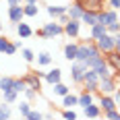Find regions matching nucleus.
<instances>
[{
    "mask_svg": "<svg viewBox=\"0 0 120 120\" xmlns=\"http://www.w3.org/2000/svg\"><path fill=\"white\" fill-rule=\"evenodd\" d=\"M64 33V25H60L56 19L54 21H50V23H46L39 31H37V35L44 37V39H54V37H58Z\"/></svg>",
    "mask_w": 120,
    "mask_h": 120,
    "instance_id": "f257e3e1",
    "label": "nucleus"
},
{
    "mask_svg": "<svg viewBox=\"0 0 120 120\" xmlns=\"http://www.w3.org/2000/svg\"><path fill=\"white\" fill-rule=\"evenodd\" d=\"M97 87H99V77H97L95 68H87V71H85V77H83V89L95 93Z\"/></svg>",
    "mask_w": 120,
    "mask_h": 120,
    "instance_id": "f03ea898",
    "label": "nucleus"
},
{
    "mask_svg": "<svg viewBox=\"0 0 120 120\" xmlns=\"http://www.w3.org/2000/svg\"><path fill=\"white\" fill-rule=\"evenodd\" d=\"M89 66L85 64L83 60H72L71 64V79L75 83H83V77H85V71H87Z\"/></svg>",
    "mask_w": 120,
    "mask_h": 120,
    "instance_id": "7ed1b4c3",
    "label": "nucleus"
},
{
    "mask_svg": "<svg viewBox=\"0 0 120 120\" xmlns=\"http://www.w3.org/2000/svg\"><path fill=\"white\" fill-rule=\"evenodd\" d=\"M95 46L99 48L101 54L112 52V50H114V35H112V33H104L101 37H97V39H95Z\"/></svg>",
    "mask_w": 120,
    "mask_h": 120,
    "instance_id": "20e7f679",
    "label": "nucleus"
},
{
    "mask_svg": "<svg viewBox=\"0 0 120 120\" xmlns=\"http://www.w3.org/2000/svg\"><path fill=\"white\" fill-rule=\"evenodd\" d=\"M116 89H118V85H116V77L99 79V87H97V91H99V93H104V95H112Z\"/></svg>",
    "mask_w": 120,
    "mask_h": 120,
    "instance_id": "39448f33",
    "label": "nucleus"
},
{
    "mask_svg": "<svg viewBox=\"0 0 120 120\" xmlns=\"http://www.w3.org/2000/svg\"><path fill=\"white\" fill-rule=\"evenodd\" d=\"M81 33V19H71L68 23H64V35L68 39H77Z\"/></svg>",
    "mask_w": 120,
    "mask_h": 120,
    "instance_id": "423d86ee",
    "label": "nucleus"
},
{
    "mask_svg": "<svg viewBox=\"0 0 120 120\" xmlns=\"http://www.w3.org/2000/svg\"><path fill=\"white\" fill-rule=\"evenodd\" d=\"M116 21H118V11H116V8H108V11H97V23L110 25V23H116Z\"/></svg>",
    "mask_w": 120,
    "mask_h": 120,
    "instance_id": "0eeeda50",
    "label": "nucleus"
},
{
    "mask_svg": "<svg viewBox=\"0 0 120 120\" xmlns=\"http://www.w3.org/2000/svg\"><path fill=\"white\" fill-rule=\"evenodd\" d=\"M8 19L11 23H21L25 19V11L21 4H15V6H8Z\"/></svg>",
    "mask_w": 120,
    "mask_h": 120,
    "instance_id": "6e6552de",
    "label": "nucleus"
},
{
    "mask_svg": "<svg viewBox=\"0 0 120 120\" xmlns=\"http://www.w3.org/2000/svg\"><path fill=\"white\" fill-rule=\"evenodd\" d=\"M85 8H87V6H85L83 2H79V0H75V2H72L71 6H68V17H71V19H81V17H83V12H85Z\"/></svg>",
    "mask_w": 120,
    "mask_h": 120,
    "instance_id": "1a4fd4ad",
    "label": "nucleus"
},
{
    "mask_svg": "<svg viewBox=\"0 0 120 120\" xmlns=\"http://www.w3.org/2000/svg\"><path fill=\"white\" fill-rule=\"evenodd\" d=\"M106 56V62L110 64V68L114 72L120 71V52H116V50H112V52H108V54H104Z\"/></svg>",
    "mask_w": 120,
    "mask_h": 120,
    "instance_id": "9d476101",
    "label": "nucleus"
},
{
    "mask_svg": "<svg viewBox=\"0 0 120 120\" xmlns=\"http://www.w3.org/2000/svg\"><path fill=\"white\" fill-rule=\"evenodd\" d=\"M99 106H101V112H108V110L118 108V104H116L114 95H104V93H101V97H99Z\"/></svg>",
    "mask_w": 120,
    "mask_h": 120,
    "instance_id": "9b49d317",
    "label": "nucleus"
},
{
    "mask_svg": "<svg viewBox=\"0 0 120 120\" xmlns=\"http://www.w3.org/2000/svg\"><path fill=\"white\" fill-rule=\"evenodd\" d=\"M83 116L85 118H99V116H101V106H97L95 101L89 104V106H85L83 108Z\"/></svg>",
    "mask_w": 120,
    "mask_h": 120,
    "instance_id": "f8f14e48",
    "label": "nucleus"
},
{
    "mask_svg": "<svg viewBox=\"0 0 120 120\" xmlns=\"http://www.w3.org/2000/svg\"><path fill=\"white\" fill-rule=\"evenodd\" d=\"M23 79H25V83H27V87H33V89L39 91V87H41V77H39L37 72H27Z\"/></svg>",
    "mask_w": 120,
    "mask_h": 120,
    "instance_id": "ddd939ff",
    "label": "nucleus"
},
{
    "mask_svg": "<svg viewBox=\"0 0 120 120\" xmlns=\"http://www.w3.org/2000/svg\"><path fill=\"white\" fill-rule=\"evenodd\" d=\"M81 23H85L87 27L95 25L97 23V11H93V8H85L83 17H81Z\"/></svg>",
    "mask_w": 120,
    "mask_h": 120,
    "instance_id": "4468645a",
    "label": "nucleus"
},
{
    "mask_svg": "<svg viewBox=\"0 0 120 120\" xmlns=\"http://www.w3.org/2000/svg\"><path fill=\"white\" fill-rule=\"evenodd\" d=\"M104 33H108V25H104V23H95V25H91V31H89V37L95 41L97 37H101Z\"/></svg>",
    "mask_w": 120,
    "mask_h": 120,
    "instance_id": "2eb2a0df",
    "label": "nucleus"
},
{
    "mask_svg": "<svg viewBox=\"0 0 120 120\" xmlns=\"http://www.w3.org/2000/svg\"><path fill=\"white\" fill-rule=\"evenodd\" d=\"M77 52H79V44H75V41L66 44V46H64V58L68 60V62L77 60Z\"/></svg>",
    "mask_w": 120,
    "mask_h": 120,
    "instance_id": "dca6fc26",
    "label": "nucleus"
},
{
    "mask_svg": "<svg viewBox=\"0 0 120 120\" xmlns=\"http://www.w3.org/2000/svg\"><path fill=\"white\" fill-rule=\"evenodd\" d=\"M17 33H19V37H21V39H29L35 31H33L27 23H23V21H21V23H17Z\"/></svg>",
    "mask_w": 120,
    "mask_h": 120,
    "instance_id": "f3484780",
    "label": "nucleus"
},
{
    "mask_svg": "<svg viewBox=\"0 0 120 120\" xmlns=\"http://www.w3.org/2000/svg\"><path fill=\"white\" fill-rule=\"evenodd\" d=\"M46 81H48L50 85H54V83H60V81H62V71L54 66L52 71H48V72H46Z\"/></svg>",
    "mask_w": 120,
    "mask_h": 120,
    "instance_id": "a211bd4d",
    "label": "nucleus"
},
{
    "mask_svg": "<svg viewBox=\"0 0 120 120\" xmlns=\"http://www.w3.org/2000/svg\"><path fill=\"white\" fill-rule=\"evenodd\" d=\"M66 11H68V6H56V4H50V6H46V12H48L52 19H58L60 15H64Z\"/></svg>",
    "mask_w": 120,
    "mask_h": 120,
    "instance_id": "6ab92c4d",
    "label": "nucleus"
},
{
    "mask_svg": "<svg viewBox=\"0 0 120 120\" xmlns=\"http://www.w3.org/2000/svg\"><path fill=\"white\" fill-rule=\"evenodd\" d=\"M93 95H95V93H91V91L83 89V91H81V95H79V106H81V108H85V106L93 104V101H95V99H93Z\"/></svg>",
    "mask_w": 120,
    "mask_h": 120,
    "instance_id": "aec40b11",
    "label": "nucleus"
},
{
    "mask_svg": "<svg viewBox=\"0 0 120 120\" xmlns=\"http://www.w3.org/2000/svg\"><path fill=\"white\" fill-rule=\"evenodd\" d=\"M62 106H64V108H75V106H79V95L66 93V95L62 97Z\"/></svg>",
    "mask_w": 120,
    "mask_h": 120,
    "instance_id": "412c9836",
    "label": "nucleus"
},
{
    "mask_svg": "<svg viewBox=\"0 0 120 120\" xmlns=\"http://www.w3.org/2000/svg\"><path fill=\"white\" fill-rule=\"evenodd\" d=\"M23 11H25V17H37L39 15V6L37 4H31V2H25Z\"/></svg>",
    "mask_w": 120,
    "mask_h": 120,
    "instance_id": "4be33fe9",
    "label": "nucleus"
},
{
    "mask_svg": "<svg viewBox=\"0 0 120 120\" xmlns=\"http://www.w3.org/2000/svg\"><path fill=\"white\" fill-rule=\"evenodd\" d=\"M37 64H39V66L52 64V54H50V52H39V54H37Z\"/></svg>",
    "mask_w": 120,
    "mask_h": 120,
    "instance_id": "5701e85b",
    "label": "nucleus"
},
{
    "mask_svg": "<svg viewBox=\"0 0 120 120\" xmlns=\"http://www.w3.org/2000/svg\"><path fill=\"white\" fill-rule=\"evenodd\" d=\"M52 87H54V93H56V95H60V97H64L66 93H71V89H68V85H64L62 81H60V83H54Z\"/></svg>",
    "mask_w": 120,
    "mask_h": 120,
    "instance_id": "b1692460",
    "label": "nucleus"
},
{
    "mask_svg": "<svg viewBox=\"0 0 120 120\" xmlns=\"http://www.w3.org/2000/svg\"><path fill=\"white\" fill-rule=\"evenodd\" d=\"M11 116H12V112H11V104L2 101V104H0V120H6V118H11Z\"/></svg>",
    "mask_w": 120,
    "mask_h": 120,
    "instance_id": "393cba45",
    "label": "nucleus"
},
{
    "mask_svg": "<svg viewBox=\"0 0 120 120\" xmlns=\"http://www.w3.org/2000/svg\"><path fill=\"white\" fill-rule=\"evenodd\" d=\"M0 81H2V91H15V87H12V77H0Z\"/></svg>",
    "mask_w": 120,
    "mask_h": 120,
    "instance_id": "a878e982",
    "label": "nucleus"
},
{
    "mask_svg": "<svg viewBox=\"0 0 120 120\" xmlns=\"http://www.w3.org/2000/svg\"><path fill=\"white\" fill-rule=\"evenodd\" d=\"M17 108H19V114L27 118V114L31 112V104H29V99H25V101H21V104H19Z\"/></svg>",
    "mask_w": 120,
    "mask_h": 120,
    "instance_id": "bb28decb",
    "label": "nucleus"
},
{
    "mask_svg": "<svg viewBox=\"0 0 120 120\" xmlns=\"http://www.w3.org/2000/svg\"><path fill=\"white\" fill-rule=\"evenodd\" d=\"M12 87H15V91H17V93H25L27 83H25V79H15V81H12Z\"/></svg>",
    "mask_w": 120,
    "mask_h": 120,
    "instance_id": "cd10ccee",
    "label": "nucleus"
},
{
    "mask_svg": "<svg viewBox=\"0 0 120 120\" xmlns=\"http://www.w3.org/2000/svg\"><path fill=\"white\" fill-rule=\"evenodd\" d=\"M2 97H4L6 104H15L17 97H19V93H17V91H2Z\"/></svg>",
    "mask_w": 120,
    "mask_h": 120,
    "instance_id": "c85d7f7f",
    "label": "nucleus"
},
{
    "mask_svg": "<svg viewBox=\"0 0 120 120\" xmlns=\"http://www.w3.org/2000/svg\"><path fill=\"white\" fill-rule=\"evenodd\" d=\"M21 56H23L25 62H33V58H35V54H33L29 48H21Z\"/></svg>",
    "mask_w": 120,
    "mask_h": 120,
    "instance_id": "c756f323",
    "label": "nucleus"
},
{
    "mask_svg": "<svg viewBox=\"0 0 120 120\" xmlns=\"http://www.w3.org/2000/svg\"><path fill=\"white\" fill-rule=\"evenodd\" d=\"M37 93H39V91H37V89H33V87H27V89H25V97H27L29 101H31V99H35Z\"/></svg>",
    "mask_w": 120,
    "mask_h": 120,
    "instance_id": "7c9ffc66",
    "label": "nucleus"
},
{
    "mask_svg": "<svg viewBox=\"0 0 120 120\" xmlns=\"http://www.w3.org/2000/svg\"><path fill=\"white\" fill-rule=\"evenodd\" d=\"M27 118H29V120H41V118H44V114H41L39 110H33V108H31V112L27 114Z\"/></svg>",
    "mask_w": 120,
    "mask_h": 120,
    "instance_id": "2f4dec72",
    "label": "nucleus"
},
{
    "mask_svg": "<svg viewBox=\"0 0 120 120\" xmlns=\"http://www.w3.org/2000/svg\"><path fill=\"white\" fill-rule=\"evenodd\" d=\"M62 118H66V120H75V118H77V112H75L72 108H66L64 112H62Z\"/></svg>",
    "mask_w": 120,
    "mask_h": 120,
    "instance_id": "473e14b6",
    "label": "nucleus"
},
{
    "mask_svg": "<svg viewBox=\"0 0 120 120\" xmlns=\"http://www.w3.org/2000/svg\"><path fill=\"white\" fill-rule=\"evenodd\" d=\"M106 114V118H110V120H120V112L116 108L114 110H108V112H104Z\"/></svg>",
    "mask_w": 120,
    "mask_h": 120,
    "instance_id": "72a5a7b5",
    "label": "nucleus"
},
{
    "mask_svg": "<svg viewBox=\"0 0 120 120\" xmlns=\"http://www.w3.org/2000/svg\"><path fill=\"white\" fill-rule=\"evenodd\" d=\"M108 33H112V35L120 33V23H118V21H116V23H110V25H108Z\"/></svg>",
    "mask_w": 120,
    "mask_h": 120,
    "instance_id": "f704fd0d",
    "label": "nucleus"
},
{
    "mask_svg": "<svg viewBox=\"0 0 120 120\" xmlns=\"http://www.w3.org/2000/svg\"><path fill=\"white\" fill-rule=\"evenodd\" d=\"M17 50H19V46H17V41H15V44H8V48H6V56H15V54H17Z\"/></svg>",
    "mask_w": 120,
    "mask_h": 120,
    "instance_id": "c9c22d12",
    "label": "nucleus"
},
{
    "mask_svg": "<svg viewBox=\"0 0 120 120\" xmlns=\"http://www.w3.org/2000/svg\"><path fill=\"white\" fill-rule=\"evenodd\" d=\"M8 44H11V41H8L6 37L0 35V52H2V54H6V48H8Z\"/></svg>",
    "mask_w": 120,
    "mask_h": 120,
    "instance_id": "e433bc0d",
    "label": "nucleus"
},
{
    "mask_svg": "<svg viewBox=\"0 0 120 120\" xmlns=\"http://www.w3.org/2000/svg\"><path fill=\"white\" fill-rule=\"evenodd\" d=\"M56 21H58L60 25H64V23H68V21H71V17H68V12H64V15H60Z\"/></svg>",
    "mask_w": 120,
    "mask_h": 120,
    "instance_id": "4c0bfd02",
    "label": "nucleus"
},
{
    "mask_svg": "<svg viewBox=\"0 0 120 120\" xmlns=\"http://www.w3.org/2000/svg\"><path fill=\"white\" fill-rule=\"evenodd\" d=\"M114 50H116V52H120V33H116V35H114Z\"/></svg>",
    "mask_w": 120,
    "mask_h": 120,
    "instance_id": "58836bf2",
    "label": "nucleus"
},
{
    "mask_svg": "<svg viewBox=\"0 0 120 120\" xmlns=\"http://www.w3.org/2000/svg\"><path fill=\"white\" fill-rule=\"evenodd\" d=\"M110 8H116V11H120V0H108Z\"/></svg>",
    "mask_w": 120,
    "mask_h": 120,
    "instance_id": "ea45409f",
    "label": "nucleus"
},
{
    "mask_svg": "<svg viewBox=\"0 0 120 120\" xmlns=\"http://www.w3.org/2000/svg\"><path fill=\"white\" fill-rule=\"evenodd\" d=\"M112 95H114V99H116V104L120 106V87L116 89V91H114V93H112Z\"/></svg>",
    "mask_w": 120,
    "mask_h": 120,
    "instance_id": "a19ab883",
    "label": "nucleus"
},
{
    "mask_svg": "<svg viewBox=\"0 0 120 120\" xmlns=\"http://www.w3.org/2000/svg\"><path fill=\"white\" fill-rule=\"evenodd\" d=\"M8 2V6H15V4H23L25 0H6Z\"/></svg>",
    "mask_w": 120,
    "mask_h": 120,
    "instance_id": "79ce46f5",
    "label": "nucleus"
},
{
    "mask_svg": "<svg viewBox=\"0 0 120 120\" xmlns=\"http://www.w3.org/2000/svg\"><path fill=\"white\" fill-rule=\"evenodd\" d=\"M25 2H31V4H39V0H25Z\"/></svg>",
    "mask_w": 120,
    "mask_h": 120,
    "instance_id": "37998d69",
    "label": "nucleus"
},
{
    "mask_svg": "<svg viewBox=\"0 0 120 120\" xmlns=\"http://www.w3.org/2000/svg\"><path fill=\"white\" fill-rule=\"evenodd\" d=\"M0 93H2V81H0Z\"/></svg>",
    "mask_w": 120,
    "mask_h": 120,
    "instance_id": "c03bdc74",
    "label": "nucleus"
},
{
    "mask_svg": "<svg viewBox=\"0 0 120 120\" xmlns=\"http://www.w3.org/2000/svg\"><path fill=\"white\" fill-rule=\"evenodd\" d=\"M0 31H2V21H0Z\"/></svg>",
    "mask_w": 120,
    "mask_h": 120,
    "instance_id": "a18cd8bd",
    "label": "nucleus"
}]
</instances>
